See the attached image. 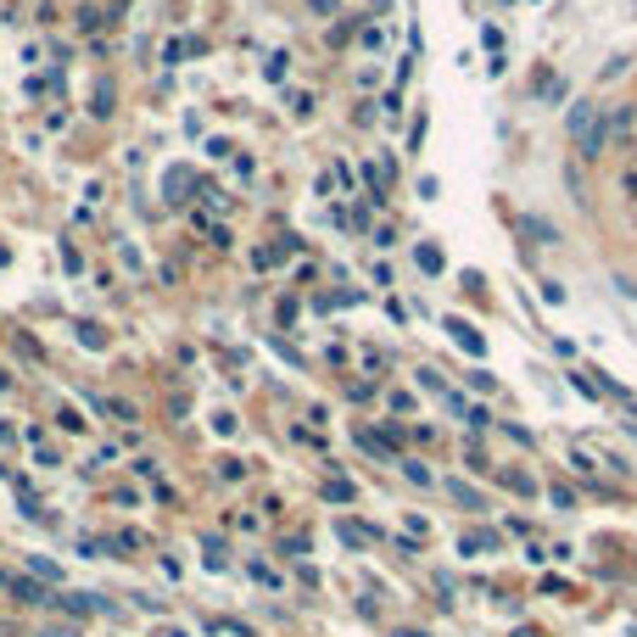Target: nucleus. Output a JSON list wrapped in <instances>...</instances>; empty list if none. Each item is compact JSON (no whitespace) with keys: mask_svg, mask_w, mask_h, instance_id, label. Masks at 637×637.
<instances>
[{"mask_svg":"<svg viewBox=\"0 0 637 637\" xmlns=\"http://www.w3.org/2000/svg\"><path fill=\"white\" fill-rule=\"evenodd\" d=\"M162 637H190V632L185 626H162Z\"/></svg>","mask_w":637,"mask_h":637,"instance_id":"obj_1","label":"nucleus"},{"mask_svg":"<svg viewBox=\"0 0 637 637\" xmlns=\"http://www.w3.org/2000/svg\"><path fill=\"white\" fill-rule=\"evenodd\" d=\"M397 637H425V632H397Z\"/></svg>","mask_w":637,"mask_h":637,"instance_id":"obj_2","label":"nucleus"}]
</instances>
